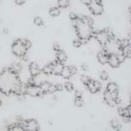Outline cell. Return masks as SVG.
<instances>
[{
	"instance_id": "6da1fadb",
	"label": "cell",
	"mask_w": 131,
	"mask_h": 131,
	"mask_svg": "<svg viewBox=\"0 0 131 131\" xmlns=\"http://www.w3.org/2000/svg\"><path fill=\"white\" fill-rule=\"evenodd\" d=\"M22 84L23 82L20 80L19 75L13 72L9 67L0 71V92L1 93L5 95H19Z\"/></svg>"
},
{
	"instance_id": "7a4b0ae2",
	"label": "cell",
	"mask_w": 131,
	"mask_h": 131,
	"mask_svg": "<svg viewBox=\"0 0 131 131\" xmlns=\"http://www.w3.org/2000/svg\"><path fill=\"white\" fill-rule=\"evenodd\" d=\"M26 51L27 50L24 47V45L22 44L21 39H17V40H15L13 42V44H12V52L15 54L16 57L22 59L23 57L26 56Z\"/></svg>"
},
{
	"instance_id": "3957f363",
	"label": "cell",
	"mask_w": 131,
	"mask_h": 131,
	"mask_svg": "<svg viewBox=\"0 0 131 131\" xmlns=\"http://www.w3.org/2000/svg\"><path fill=\"white\" fill-rule=\"evenodd\" d=\"M88 8L95 16H100L104 12L103 3H102V1H100V0H91L90 3L88 4Z\"/></svg>"
},
{
	"instance_id": "277c9868",
	"label": "cell",
	"mask_w": 131,
	"mask_h": 131,
	"mask_svg": "<svg viewBox=\"0 0 131 131\" xmlns=\"http://www.w3.org/2000/svg\"><path fill=\"white\" fill-rule=\"evenodd\" d=\"M103 99L104 101L110 106V107H115L117 106V104H119V99H118V95L117 94H113V93H110L105 90L104 92V95H103Z\"/></svg>"
},
{
	"instance_id": "5b68a950",
	"label": "cell",
	"mask_w": 131,
	"mask_h": 131,
	"mask_svg": "<svg viewBox=\"0 0 131 131\" xmlns=\"http://www.w3.org/2000/svg\"><path fill=\"white\" fill-rule=\"evenodd\" d=\"M25 94L29 95V96H40L42 97L45 93L41 90V88L39 86H35V85H26V92Z\"/></svg>"
},
{
	"instance_id": "8992f818",
	"label": "cell",
	"mask_w": 131,
	"mask_h": 131,
	"mask_svg": "<svg viewBox=\"0 0 131 131\" xmlns=\"http://www.w3.org/2000/svg\"><path fill=\"white\" fill-rule=\"evenodd\" d=\"M23 128L25 131H39L40 126L37 119L35 118H29V119H24L23 122Z\"/></svg>"
},
{
	"instance_id": "52a82bcc",
	"label": "cell",
	"mask_w": 131,
	"mask_h": 131,
	"mask_svg": "<svg viewBox=\"0 0 131 131\" xmlns=\"http://www.w3.org/2000/svg\"><path fill=\"white\" fill-rule=\"evenodd\" d=\"M86 88L88 89V91L90 92V93H97L100 90H101V88H102V83L100 82V81H96V80H90L89 81V83L86 85Z\"/></svg>"
},
{
	"instance_id": "ba28073f",
	"label": "cell",
	"mask_w": 131,
	"mask_h": 131,
	"mask_svg": "<svg viewBox=\"0 0 131 131\" xmlns=\"http://www.w3.org/2000/svg\"><path fill=\"white\" fill-rule=\"evenodd\" d=\"M28 71H29V75H30V77H36L37 74H39L42 71V69L40 68L39 64L34 61V62H30L29 63V65H28Z\"/></svg>"
},
{
	"instance_id": "9c48e42d",
	"label": "cell",
	"mask_w": 131,
	"mask_h": 131,
	"mask_svg": "<svg viewBox=\"0 0 131 131\" xmlns=\"http://www.w3.org/2000/svg\"><path fill=\"white\" fill-rule=\"evenodd\" d=\"M96 58H97V61H99L101 64H103V65L104 64H107L108 63V58H109V53L102 48L99 52H97Z\"/></svg>"
},
{
	"instance_id": "30bf717a",
	"label": "cell",
	"mask_w": 131,
	"mask_h": 131,
	"mask_svg": "<svg viewBox=\"0 0 131 131\" xmlns=\"http://www.w3.org/2000/svg\"><path fill=\"white\" fill-rule=\"evenodd\" d=\"M32 80H34V85L35 86H40L41 84H43L44 82H46V74L45 73H43L42 71L37 74L36 77H32Z\"/></svg>"
},
{
	"instance_id": "8fae6325",
	"label": "cell",
	"mask_w": 131,
	"mask_h": 131,
	"mask_svg": "<svg viewBox=\"0 0 131 131\" xmlns=\"http://www.w3.org/2000/svg\"><path fill=\"white\" fill-rule=\"evenodd\" d=\"M53 64V68H52V74H56V75H61L62 73V70L64 68V64L58 62L57 60H54L52 62Z\"/></svg>"
},
{
	"instance_id": "7c38bea8",
	"label": "cell",
	"mask_w": 131,
	"mask_h": 131,
	"mask_svg": "<svg viewBox=\"0 0 131 131\" xmlns=\"http://www.w3.org/2000/svg\"><path fill=\"white\" fill-rule=\"evenodd\" d=\"M108 64L110 65V67L112 68H117L119 65H121V63L118 62L115 53H112V54H109V58H108Z\"/></svg>"
},
{
	"instance_id": "4fadbf2b",
	"label": "cell",
	"mask_w": 131,
	"mask_h": 131,
	"mask_svg": "<svg viewBox=\"0 0 131 131\" xmlns=\"http://www.w3.org/2000/svg\"><path fill=\"white\" fill-rule=\"evenodd\" d=\"M106 91L113 94H118V85L114 82H109L106 86Z\"/></svg>"
},
{
	"instance_id": "5bb4252c",
	"label": "cell",
	"mask_w": 131,
	"mask_h": 131,
	"mask_svg": "<svg viewBox=\"0 0 131 131\" xmlns=\"http://www.w3.org/2000/svg\"><path fill=\"white\" fill-rule=\"evenodd\" d=\"M56 57H57L56 60H57L58 62L62 63V64H64L65 62L67 61V53L65 52L63 49H61V50H59V51L56 52Z\"/></svg>"
},
{
	"instance_id": "9a60e30c",
	"label": "cell",
	"mask_w": 131,
	"mask_h": 131,
	"mask_svg": "<svg viewBox=\"0 0 131 131\" xmlns=\"http://www.w3.org/2000/svg\"><path fill=\"white\" fill-rule=\"evenodd\" d=\"M9 68L13 72H15L16 74L19 75L21 73V71H22V65H21L20 62H13L12 65L9 66Z\"/></svg>"
},
{
	"instance_id": "2e32d148",
	"label": "cell",
	"mask_w": 131,
	"mask_h": 131,
	"mask_svg": "<svg viewBox=\"0 0 131 131\" xmlns=\"http://www.w3.org/2000/svg\"><path fill=\"white\" fill-rule=\"evenodd\" d=\"M60 14H61V8L58 5L52 6V7L49 8V15L51 17H58Z\"/></svg>"
},
{
	"instance_id": "e0dca14e",
	"label": "cell",
	"mask_w": 131,
	"mask_h": 131,
	"mask_svg": "<svg viewBox=\"0 0 131 131\" xmlns=\"http://www.w3.org/2000/svg\"><path fill=\"white\" fill-rule=\"evenodd\" d=\"M52 68H53V64H52V62H50V63L46 64L45 66L43 67V69H42V72H43V73H45L46 75H48V74H51V73H52Z\"/></svg>"
},
{
	"instance_id": "ac0fdd59",
	"label": "cell",
	"mask_w": 131,
	"mask_h": 131,
	"mask_svg": "<svg viewBox=\"0 0 131 131\" xmlns=\"http://www.w3.org/2000/svg\"><path fill=\"white\" fill-rule=\"evenodd\" d=\"M71 72H70V70H69V67L68 66H64V68H63V70H62V73H61V77L63 78V79H69L70 77H71Z\"/></svg>"
},
{
	"instance_id": "d6986e66",
	"label": "cell",
	"mask_w": 131,
	"mask_h": 131,
	"mask_svg": "<svg viewBox=\"0 0 131 131\" xmlns=\"http://www.w3.org/2000/svg\"><path fill=\"white\" fill-rule=\"evenodd\" d=\"M7 131H25L23 126L22 125H19V124H13V125H10L7 129Z\"/></svg>"
},
{
	"instance_id": "ffe728a7",
	"label": "cell",
	"mask_w": 131,
	"mask_h": 131,
	"mask_svg": "<svg viewBox=\"0 0 131 131\" xmlns=\"http://www.w3.org/2000/svg\"><path fill=\"white\" fill-rule=\"evenodd\" d=\"M88 42V41H86V40H83V39H80V38H75L74 40H73V42H72V44H73V46L74 47H80V46H82L83 44H86V43Z\"/></svg>"
},
{
	"instance_id": "44dd1931",
	"label": "cell",
	"mask_w": 131,
	"mask_h": 131,
	"mask_svg": "<svg viewBox=\"0 0 131 131\" xmlns=\"http://www.w3.org/2000/svg\"><path fill=\"white\" fill-rule=\"evenodd\" d=\"M110 125H111V127H112L115 131H119V130L122 129V125L118 123V121H117L116 118H113V119H112V121L110 122Z\"/></svg>"
},
{
	"instance_id": "7402d4cb",
	"label": "cell",
	"mask_w": 131,
	"mask_h": 131,
	"mask_svg": "<svg viewBox=\"0 0 131 131\" xmlns=\"http://www.w3.org/2000/svg\"><path fill=\"white\" fill-rule=\"evenodd\" d=\"M115 56H116V58H117V60H118L119 63H123L126 60V57H125V54H124V52H123L122 49H118L115 52Z\"/></svg>"
},
{
	"instance_id": "603a6c76",
	"label": "cell",
	"mask_w": 131,
	"mask_h": 131,
	"mask_svg": "<svg viewBox=\"0 0 131 131\" xmlns=\"http://www.w3.org/2000/svg\"><path fill=\"white\" fill-rule=\"evenodd\" d=\"M51 85V83L50 82H48V81H46V82H44L43 84H41L39 87L41 88V90L44 92V93H48V89H49V86Z\"/></svg>"
},
{
	"instance_id": "cb8c5ba5",
	"label": "cell",
	"mask_w": 131,
	"mask_h": 131,
	"mask_svg": "<svg viewBox=\"0 0 131 131\" xmlns=\"http://www.w3.org/2000/svg\"><path fill=\"white\" fill-rule=\"evenodd\" d=\"M122 50H123V52H124V54H125L126 59H127V58H128V59H131V43H130L128 46L124 47Z\"/></svg>"
},
{
	"instance_id": "d4e9b609",
	"label": "cell",
	"mask_w": 131,
	"mask_h": 131,
	"mask_svg": "<svg viewBox=\"0 0 131 131\" xmlns=\"http://www.w3.org/2000/svg\"><path fill=\"white\" fill-rule=\"evenodd\" d=\"M63 86H64V89L65 90H67L68 92H70V91H73L74 90V87H73V84L71 83V82H69V81H66L64 84H63Z\"/></svg>"
},
{
	"instance_id": "484cf974",
	"label": "cell",
	"mask_w": 131,
	"mask_h": 131,
	"mask_svg": "<svg viewBox=\"0 0 131 131\" xmlns=\"http://www.w3.org/2000/svg\"><path fill=\"white\" fill-rule=\"evenodd\" d=\"M58 6L62 9V8H66L69 6V1L68 0H59L58 1Z\"/></svg>"
},
{
	"instance_id": "4316f807",
	"label": "cell",
	"mask_w": 131,
	"mask_h": 131,
	"mask_svg": "<svg viewBox=\"0 0 131 131\" xmlns=\"http://www.w3.org/2000/svg\"><path fill=\"white\" fill-rule=\"evenodd\" d=\"M74 105L77 107H82L84 105V100L82 96H74Z\"/></svg>"
},
{
	"instance_id": "83f0119b",
	"label": "cell",
	"mask_w": 131,
	"mask_h": 131,
	"mask_svg": "<svg viewBox=\"0 0 131 131\" xmlns=\"http://www.w3.org/2000/svg\"><path fill=\"white\" fill-rule=\"evenodd\" d=\"M21 42H22V44H23V45H24V47L26 48V50H28V49L31 47V42H30L28 39L21 38Z\"/></svg>"
},
{
	"instance_id": "f1b7e54d",
	"label": "cell",
	"mask_w": 131,
	"mask_h": 131,
	"mask_svg": "<svg viewBox=\"0 0 131 131\" xmlns=\"http://www.w3.org/2000/svg\"><path fill=\"white\" fill-rule=\"evenodd\" d=\"M34 23L37 26H43L44 25V21H43V19L41 17H35L34 18Z\"/></svg>"
},
{
	"instance_id": "f546056e",
	"label": "cell",
	"mask_w": 131,
	"mask_h": 131,
	"mask_svg": "<svg viewBox=\"0 0 131 131\" xmlns=\"http://www.w3.org/2000/svg\"><path fill=\"white\" fill-rule=\"evenodd\" d=\"M100 78H101V80H102V81H107V80H108V78H109V74H108V72H107V71L102 70V71L100 72Z\"/></svg>"
},
{
	"instance_id": "4dcf8cb0",
	"label": "cell",
	"mask_w": 131,
	"mask_h": 131,
	"mask_svg": "<svg viewBox=\"0 0 131 131\" xmlns=\"http://www.w3.org/2000/svg\"><path fill=\"white\" fill-rule=\"evenodd\" d=\"M90 80H91V78H89L88 75H84V74H83V75H81V82H82L85 86L89 83V81H90Z\"/></svg>"
},
{
	"instance_id": "1f68e13d",
	"label": "cell",
	"mask_w": 131,
	"mask_h": 131,
	"mask_svg": "<svg viewBox=\"0 0 131 131\" xmlns=\"http://www.w3.org/2000/svg\"><path fill=\"white\" fill-rule=\"evenodd\" d=\"M69 19L71 20V22L72 21H75V20L79 19V15L77 13H74V12H70L69 13Z\"/></svg>"
},
{
	"instance_id": "d6a6232c",
	"label": "cell",
	"mask_w": 131,
	"mask_h": 131,
	"mask_svg": "<svg viewBox=\"0 0 131 131\" xmlns=\"http://www.w3.org/2000/svg\"><path fill=\"white\" fill-rule=\"evenodd\" d=\"M68 67H69V70H70V72H71V74H72V75L78 72V68L75 67L74 65H69Z\"/></svg>"
},
{
	"instance_id": "836d02e7",
	"label": "cell",
	"mask_w": 131,
	"mask_h": 131,
	"mask_svg": "<svg viewBox=\"0 0 131 131\" xmlns=\"http://www.w3.org/2000/svg\"><path fill=\"white\" fill-rule=\"evenodd\" d=\"M57 91V88H56V84H51L49 86V89H48V93H54Z\"/></svg>"
},
{
	"instance_id": "e575fe53",
	"label": "cell",
	"mask_w": 131,
	"mask_h": 131,
	"mask_svg": "<svg viewBox=\"0 0 131 131\" xmlns=\"http://www.w3.org/2000/svg\"><path fill=\"white\" fill-rule=\"evenodd\" d=\"M56 88H57V91H62L64 89V86H63V84L58 83V84H56Z\"/></svg>"
},
{
	"instance_id": "d590c367",
	"label": "cell",
	"mask_w": 131,
	"mask_h": 131,
	"mask_svg": "<svg viewBox=\"0 0 131 131\" xmlns=\"http://www.w3.org/2000/svg\"><path fill=\"white\" fill-rule=\"evenodd\" d=\"M81 68H82V70L87 71V70H88V65H87L86 63H82L81 64Z\"/></svg>"
},
{
	"instance_id": "8d00e7d4",
	"label": "cell",
	"mask_w": 131,
	"mask_h": 131,
	"mask_svg": "<svg viewBox=\"0 0 131 131\" xmlns=\"http://www.w3.org/2000/svg\"><path fill=\"white\" fill-rule=\"evenodd\" d=\"M25 2H26L25 0H16V1H15V3H16L17 5H23Z\"/></svg>"
},
{
	"instance_id": "74e56055",
	"label": "cell",
	"mask_w": 131,
	"mask_h": 131,
	"mask_svg": "<svg viewBox=\"0 0 131 131\" xmlns=\"http://www.w3.org/2000/svg\"><path fill=\"white\" fill-rule=\"evenodd\" d=\"M53 49L56 50V52L59 51V50H61V46H60V44H54V45H53Z\"/></svg>"
},
{
	"instance_id": "f35d334b",
	"label": "cell",
	"mask_w": 131,
	"mask_h": 131,
	"mask_svg": "<svg viewBox=\"0 0 131 131\" xmlns=\"http://www.w3.org/2000/svg\"><path fill=\"white\" fill-rule=\"evenodd\" d=\"M126 110H127L128 114H129V115H130V117H131V104H130V105H128V106L126 107Z\"/></svg>"
},
{
	"instance_id": "ab89813d",
	"label": "cell",
	"mask_w": 131,
	"mask_h": 131,
	"mask_svg": "<svg viewBox=\"0 0 131 131\" xmlns=\"http://www.w3.org/2000/svg\"><path fill=\"white\" fill-rule=\"evenodd\" d=\"M74 96H82V93L80 90H75L74 91Z\"/></svg>"
},
{
	"instance_id": "60d3db41",
	"label": "cell",
	"mask_w": 131,
	"mask_h": 131,
	"mask_svg": "<svg viewBox=\"0 0 131 131\" xmlns=\"http://www.w3.org/2000/svg\"><path fill=\"white\" fill-rule=\"evenodd\" d=\"M1 104H2V102H1V100H0V106H1Z\"/></svg>"
},
{
	"instance_id": "b9f144b4",
	"label": "cell",
	"mask_w": 131,
	"mask_h": 131,
	"mask_svg": "<svg viewBox=\"0 0 131 131\" xmlns=\"http://www.w3.org/2000/svg\"><path fill=\"white\" fill-rule=\"evenodd\" d=\"M130 104H131V94H130Z\"/></svg>"
}]
</instances>
